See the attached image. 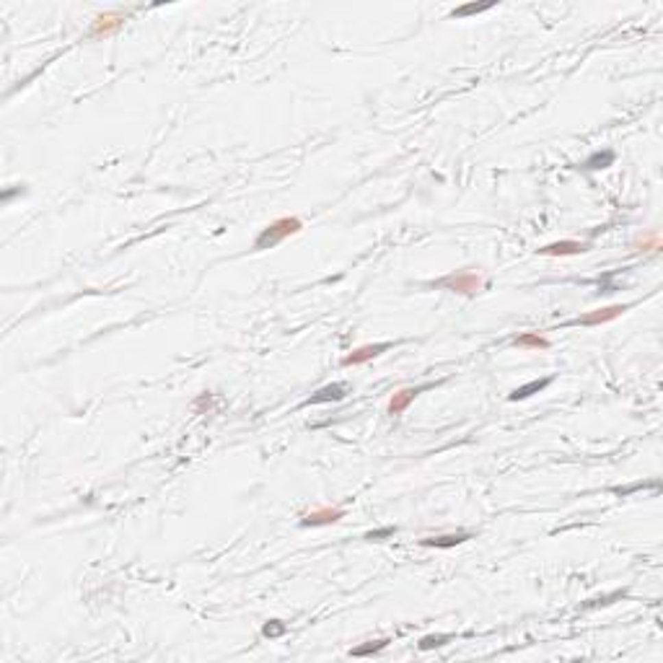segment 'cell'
<instances>
[{
  "label": "cell",
  "instance_id": "1",
  "mask_svg": "<svg viewBox=\"0 0 663 663\" xmlns=\"http://www.w3.org/2000/svg\"><path fill=\"white\" fill-rule=\"evenodd\" d=\"M303 231L301 218H278L272 221L269 226H265L259 236L254 239V252H267V249H275L278 244H282L285 239H291L296 233Z\"/></svg>",
  "mask_w": 663,
  "mask_h": 663
},
{
  "label": "cell",
  "instance_id": "2",
  "mask_svg": "<svg viewBox=\"0 0 663 663\" xmlns=\"http://www.w3.org/2000/svg\"><path fill=\"white\" fill-rule=\"evenodd\" d=\"M431 288H441V291H451L459 296H477L479 291L487 288V282L482 275L472 272V269H459V272H448L443 278L433 280Z\"/></svg>",
  "mask_w": 663,
  "mask_h": 663
},
{
  "label": "cell",
  "instance_id": "3",
  "mask_svg": "<svg viewBox=\"0 0 663 663\" xmlns=\"http://www.w3.org/2000/svg\"><path fill=\"white\" fill-rule=\"evenodd\" d=\"M130 11H106V13H99L96 19H93L91 23V32H88V39H109V36H114L122 26H125V21H128Z\"/></svg>",
  "mask_w": 663,
  "mask_h": 663
},
{
  "label": "cell",
  "instance_id": "4",
  "mask_svg": "<svg viewBox=\"0 0 663 663\" xmlns=\"http://www.w3.org/2000/svg\"><path fill=\"white\" fill-rule=\"evenodd\" d=\"M627 309H629V303L606 306V309H596V311H588V314L575 316V319H572V322H568V324H572V326H601V324H609V322H614V319L625 314Z\"/></svg>",
  "mask_w": 663,
  "mask_h": 663
},
{
  "label": "cell",
  "instance_id": "5",
  "mask_svg": "<svg viewBox=\"0 0 663 663\" xmlns=\"http://www.w3.org/2000/svg\"><path fill=\"white\" fill-rule=\"evenodd\" d=\"M345 396H348V386L342 384V381H335V384H326V386H322L319 391H314V394L303 402L301 407H311V405H326V402H342Z\"/></svg>",
  "mask_w": 663,
  "mask_h": 663
},
{
  "label": "cell",
  "instance_id": "6",
  "mask_svg": "<svg viewBox=\"0 0 663 663\" xmlns=\"http://www.w3.org/2000/svg\"><path fill=\"white\" fill-rule=\"evenodd\" d=\"M425 389H433V384H422V386H407V389H399L391 399H389V415H402L405 409L418 399V394H422Z\"/></svg>",
  "mask_w": 663,
  "mask_h": 663
},
{
  "label": "cell",
  "instance_id": "7",
  "mask_svg": "<svg viewBox=\"0 0 663 663\" xmlns=\"http://www.w3.org/2000/svg\"><path fill=\"white\" fill-rule=\"evenodd\" d=\"M391 348V342H376V345H363V348L352 350L350 355H345V361H342V365H363V363L373 361V358H378L381 352H386V350Z\"/></svg>",
  "mask_w": 663,
  "mask_h": 663
},
{
  "label": "cell",
  "instance_id": "8",
  "mask_svg": "<svg viewBox=\"0 0 663 663\" xmlns=\"http://www.w3.org/2000/svg\"><path fill=\"white\" fill-rule=\"evenodd\" d=\"M339 518H345V511H339V508H316V511L306 513L301 518V526H332L337 524Z\"/></svg>",
  "mask_w": 663,
  "mask_h": 663
},
{
  "label": "cell",
  "instance_id": "9",
  "mask_svg": "<svg viewBox=\"0 0 663 663\" xmlns=\"http://www.w3.org/2000/svg\"><path fill=\"white\" fill-rule=\"evenodd\" d=\"M591 249V244H581V241H555V244H547L539 249V254L544 256H575V254H586Z\"/></svg>",
  "mask_w": 663,
  "mask_h": 663
},
{
  "label": "cell",
  "instance_id": "10",
  "mask_svg": "<svg viewBox=\"0 0 663 663\" xmlns=\"http://www.w3.org/2000/svg\"><path fill=\"white\" fill-rule=\"evenodd\" d=\"M469 539H472V534H469V531H456V534L428 536V539H422L420 544H422V547H435V549H451V547H456V544H464V542H469Z\"/></svg>",
  "mask_w": 663,
  "mask_h": 663
},
{
  "label": "cell",
  "instance_id": "11",
  "mask_svg": "<svg viewBox=\"0 0 663 663\" xmlns=\"http://www.w3.org/2000/svg\"><path fill=\"white\" fill-rule=\"evenodd\" d=\"M552 384V376H547V378H536V381H529V384L518 386V389H513L511 391V402H521V399H529V396L539 394V391H544L547 386Z\"/></svg>",
  "mask_w": 663,
  "mask_h": 663
},
{
  "label": "cell",
  "instance_id": "12",
  "mask_svg": "<svg viewBox=\"0 0 663 663\" xmlns=\"http://www.w3.org/2000/svg\"><path fill=\"white\" fill-rule=\"evenodd\" d=\"M614 158H617V153L609 151V148H606V151H596L583 161V169H588V171H601V169H609V166L614 163Z\"/></svg>",
  "mask_w": 663,
  "mask_h": 663
},
{
  "label": "cell",
  "instance_id": "13",
  "mask_svg": "<svg viewBox=\"0 0 663 663\" xmlns=\"http://www.w3.org/2000/svg\"><path fill=\"white\" fill-rule=\"evenodd\" d=\"M513 348H524V350H549V339L536 335V332H524L518 337H513Z\"/></svg>",
  "mask_w": 663,
  "mask_h": 663
},
{
  "label": "cell",
  "instance_id": "14",
  "mask_svg": "<svg viewBox=\"0 0 663 663\" xmlns=\"http://www.w3.org/2000/svg\"><path fill=\"white\" fill-rule=\"evenodd\" d=\"M495 3L490 0V3H469V5H461V8H454L451 11V19H466V16H477V13H485L490 11Z\"/></svg>",
  "mask_w": 663,
  "mask_h": 663
},
{
  "label": "cell",
  "instance_id": "15",
  "mask_svg": "<svg viewBox=\"0 0 663 663\" xmlns=\"http://www.w3.org/2000/svg\"><path fill=\"white\" fill-rule=\"evenodd\" d=\"M389 645V640H373V642H365V645H358V648H352V655L355 658H365V655H376V653H381Z\"/></svg>",
  "mask_w": 663,
  "mask_h": 663
},
{
  "label": "cell",
  "instance_id": "16",
  "mask_svg": "<svg viewBox=\"0 0 663 663\" xmlns=\"http://www.w3.org/2000/svg\"><path fill=\"white\" fill-rule=\"evenodd\" d=\"M285 632H288V625H285V622H280V619H269V622H265V627H262V635H265V638H269V640L282 638Z\"/></svg>",
  "mask_w": 663,
  "mask_h": 663
},
{
  "label": "cell",
  "instance_id": "17",
  "mask_svg": "<svg viewBox=\"0 0 663 663\" xmlns=\"http://www.w3.org/2000/svg\"><path fill=\"white\" fill-rule=\"evenodd\" d=\"M451 640V635H425L420 640V651H433V648H441L446 642Z\"/></svg>",
  "mask_w": 663,
  "mask_h": 663
},
{
  "label": "cell",
  "instance_id": "18",
  "mask_svg": "<svg viewBox=\"0 0 663 663\" xmlns=\"http://www.w3.org/2000/svg\"><path fill=\"white\" fill-rule=\"evenodd\" d=\"M394 534H396V526H381V529H373V531H368L363 539H368V542H384V539H391Z\"/></svg>",
  "mask_w": 663,
  "mask_h": 663
},
{
  "label": "cell",
  "instance_id": "19",
  "mask_svg": "<svg viewBox=\"0 0 663 663\" xmlns=\"http://www.w3.org/2000/svg\"><path fill=\"white\" fill-rule=\"evenodd\" d=\"M642 487H658V482H632V485H627V487H614L612 492L619 495V498H627L629 492H638V490H642Z\"/></svg>",
  "mask_w": 663,
  "mask_h": 663
}]
</instances>
